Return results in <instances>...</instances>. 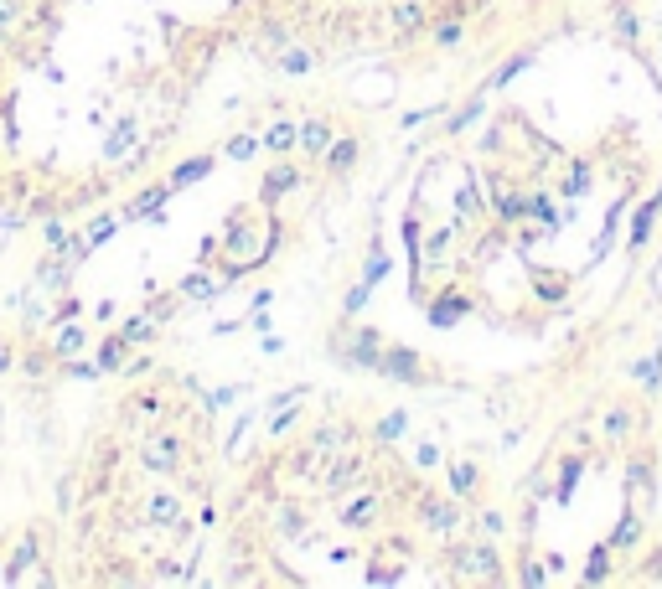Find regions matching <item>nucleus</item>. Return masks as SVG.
Returning a JSON list of instances; mask_svg holds the SVG:
<instances>
[{
	"instance_id": "nucleus-1",
	"label": "nucleus",
	"mask_w": 662,
	"mask_h": 589,
	"mask_svg": "<svg viewBox=\"0 0 662 589\" xmlns=\"http://www.w3.org/2000/svg\"><path fill=\"white\" fill-rule=\"evenodd\" d=\"M223 584H476L466 502L363 398H321L244 460L223 507Z\"/></svg>"
},
{
	"instance_id": "nucleus-2",
	"label": "nucleus",
	"mask_w": 662,
	"mask_h": 589,
	"mask_svg": "<svg viewBox=\"0 0 662 589\" xmlns=\"http://www.w3.org/2000/svg\"><path fill=\"white\" fill-rule=\"evenodd\" d=\"M662 429L642 398H611L569 419L533 460L513 517V579L621 584L657 527Z\"/></svg>"
},
{
	"instance_id": "nucleus-3",
	"label": "nucleus",
	"mask_w": 662,
	"mask_h": 589,
	"mask_svg": "<svg viewBox=\"0 0 662 589\" xmlns=\"http://www.w3.org/2000/svg\"><path fill=\"white\" fill-rule=\"evenodd\" d=\"M502 0H238L244 47L295 57H414L450 47Z\"/></svg>"
},
{
	"instance_id": "nucleus-4",
	"label": "nucleus",
	"mask_w": 662,
	"mask_h": 589,
	"mask_svg": "<svg viewBox=\"0 0 662 589\" xmlns=\"http://www.w3.org/2000/svg\"><path fill=\"white\" fill-rule=\"evenodd\" d=\"M42 569V533L37 527H21L16 543L6 548V584H26Z\"/></svg>"
},
{
	"instance_id": "nucleus-5",
	"label": "nucleus",
	"mask_w": 662,
	"mask_h": 589,
	"mask_svg": "<svg viewBox=\"0 0 662 589\" xmlns=\"http://www.w3.org/2000/svg\"><path fill=\"white\" fill-rule=\"evenodd\" d=\"M621 584H662V522L642 538V548L631 553V564H626Z\"/></svg>"
},
{
	"instance_id": "nucleus-6",
	"label": "nucleus",
	"mask_w": 662,
	"mask_h": 589,
	"mask_svg": "<svg viewBox=\"0 0 662 589\" xmlns=\"http://www.w3.org/2000/svg\"><path fill=\"white\" fill-rule=\"evenodd\" d=\"M68 279H73V259H68V254H52V248H47V259L37 264V290L63 295V290H68Z\"/></svg>"
},
{
	"instance_id": "nucleus-7",
	"label": "nucleus",
	"mask_w": 662,
	"mask_h": 589,
	"mask_svg": "<svg viewBox=\"0 0 662 589\" xmlns=\"http://www.w3.org/2000/svg\"><path fill=\"white\" fill-rule=\"evenodd\" d=\"M52 352L63 357V362H68V357H83V352H88V331H83L78 321H63V326L52 331Z\"/></svg>"
},
{
	"instance_id": "nucleus-8",
	"label": "nucleus",
	"mask_w": 662,
	"mask_h": 589,
	"mask_svg": "<svg viewBox=\"0 0 662 589\" xmlns=\"http://www.w3.org/2000/svg\"><path fill=\"white\" fill-rule=\"evenodd\" d=\"M63 367V357H57L52 347H32V352H21V372L32 383H42V378H52V372Z\"/></svg>"
},
{
	"instance_id": "nucleus-9",
	"label": "nucleus",
	"mask_w": 662,
	"mask_h": 589,
	"mask_svg": "<svg viewBox=\"0 0 662 589\" xmlns=\"http://www.w3.org/2000/svg\"><path fill=\"white\" fill-rule=\"evenodd\" d=\"M125 352H130V341H125V331H119V336H104V341H99V352H94V362H99V372H104V378H109V372H119V367H125Z\"/></svg>"
},
{
	"instance_id": "nucleus-10",
	"label": "nucleus",
	"mask_w": 662,
	"mask_h": 589,
	"mask_svg": "<svg viewBox=\"0 0 662 589\" xmlns=\"http://www.w3.org/2000/svg\"><path fill=\"white\" fill-rule=\"evenodd\" d=\"M26 16H32V0H0V37L26 31Z\"/></svg>"
},
{
	"instance_id": "nucleus-11",
	"label": "nucleus",
	"mask_w": 662,
	"mask_h": 589,
	"mask_svg": "<svg viewBox=\"0 0 662 589\" xmlns=\"http://www.w3.org/2000/svg\"><path fill=\"white\" fill-rule=\"evenodd\" d=\"M109 233H114V217L104 212V217H94V223H88V238H83V243H88V248H99Z\"/></svg>"
},
{
	"instance_id": "nucleus-12",
	"label": "nucleus",
	"mask_w": 662,
	"mask_h": 589,
	"mask_svg": "<svg viewBox=\"0 0 662 589\" xmlns=\"http://www.w3.org/2000/svg\"><path fill=\"white\" fill-rule=\"evenodd\" d=\"M78 310H83V305H78L73 295H63V300H57V310H52V326H63V321H78Z\"/></svg>"
},
{
	"instance_id": "nucleus-13",
	"label": "nucleus",
	"mask_w": 662,
	"mask_h": 589,
	"mask_svg": "<svg viewBox=\"0 0 662 589\" xmlns=\"http://www.w3.org/2000/svg\"><path fill=\"white\" fill-rule=\"evenodd\" d=\"M16 357H21V352H16V341H11V336H0V372H11Z\"/></svg>"
},
{
	"instance_id": "nucleus-14",
	"label": "nucleus",
	"mask_w": 662,
	"mask_h": 589,
	"mask_svg": "<svg viewBox=\"0 0 662 589\" xmlns=\"http://www.w3.org/2000/svg\"><path fill=\"white\" fill-rule=\"evenodd\" d=\"M0 584H6V553H0Z\"/></svg>"
}]
</instances>
